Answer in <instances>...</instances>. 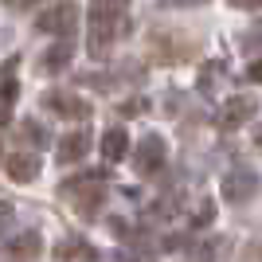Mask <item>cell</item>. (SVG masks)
<instances>
[{"mask_svg":"<svg viewBox=\"0 0 262 262\" xmlns=\"http://www.w3.org/2000/svg\"><path fill=\"white\" fill-rule=\"evenodd\" d=\"M114 32H118V4L114 0H94L90 4V51L102 55L114 43Z\"/></svg>","mask_w":262,"mask_h":262,"instance_id":"cell-1","label":"cell"},{"mask_svg":"<svg viewBox=\"0 0 262 262\" xmlns=\"http://www.w3.org/2000/svg\"><path fill=\"white\" fill-rule=\"evenodd\" d=\"M0 161H4V149H0Z\"/></svg>","mask_w":262,"mask_h":262,"instance_id":"cell-16","label":"cell"},{"mask_svg":"<svg viewBox=\"0 0 262 262\" xmlns=\"http://www.w3.org/2000/svg\"><path fill=\"white\" fill-rule=\"evenodd\" d=\"M67 63H71V47H67V43L51 47V51L43 55V71H63Z\"/></svg>","mask_w":262,"mask_h":262,"instance_id":"cell-11","label":"cell"},{"mask_svg":"<svg viewBox=\"0 0 262 262\" xmlns=\"http://www.w3.org/2000/svg\"><path fill=\"white\" fill-rule=\"evenodd\" d=\"M43 110L59 114V118H86V114H90L86 102L75 98V94H67V90H51V94H43Z\"/></svg>","mask_w":262,"mask_h":262,"instance_id":"cell-3","label":"cell"},{"mask_svg":"<svg viewBox=\"0 0 262 262\" xmlns=\"http://www.w3.org/2000/svg\"><path fill=\"white\" fill-rule=\"evenodd\" d=\"M39 251H43V243H39L35 231H24V235H16V239L4 247V254H8L12 262H28V258H35Z\"/></svg>","mask_w":262,"mask_h":262,"instance_id":"cell-6","label":"cell"},{"mask_svg":"<svg viewBox=\"0 0 262 262\" xmlns=\"http://www.w3.org/2000/svg\"><path fill=\"white\" fill-rule=\"evenodd\" d=\"M4 168H8V176L16 184H28V180L39 176V157L35 153H12L8 161H4Z\"/></svg>","mask_w":262,"mask_h":262,"instance_id":"cell-5","label":"cell"},{"mask_svg":"<svg viewBox=\"0 0 262 262\" xmlns=\"http://www.w3.org/2000/svg\"><path fill=\"white\" fill-rule=\"evenodd\" d=\"M254 145H258V149H262V125H258V133H254Z\"/></svg>","mask_w":262,"mask_h":262,"instance_id":"cell-15","label":"cell"},{"mask_svg":"<svg viewBox=\"0 0 262 262\" xmlns=\"http://www.w3.org/2000/svg\"><path fill=\"white\" fill-rule=\"evenodd\" d=\"M254 192H258V176L247 172V168H243V172H231L227 180H223V196H227L231 204H247Z\"/></svg>","mask_w":262,"mask_h":262,"instance_id":"cell-4","label":"cell"},{"mask_svg":"<svg viewBox=\"0 0 262 262\" xmlns=\"http://www.w3.org/2000/svg\"><path fill=\"white\" fill-rule=\"evenodd\" d=\"M102 153H106V161H121L125 157V129H110L102 137Z\"/></svg>","mask_w":262,"mask_h":262,"instance_id":"cell-10","label":"cell"},{"mask_svg":"<svg viewBox=\"0 0 262 262\" xmlns=\"http://www.w3.org/2000/svg\"><path fill=\"white\" fill-rule=\"evenodd\" d=\"M168 4H176V8H188V4H208V0H168Z\"/></svg>","mask_w":262,"mask_h":262,"instance_id":"cell-14","label":"cell"},{"mask_svg":"<svg viewBox=\"0 0 262 262\" xmlns=\"http://www.w3.org/2000/svg\"><path fill=\"white\" fill-rule=\"evenodd\" d=\"M254 98H235V102H227V110H223V125H243V121L254 114Z\"/></svg>","mask_w":262,"mask_h":262,"instance_id":"cell-9","label":"cell"},{"mask_svg":"<svg viewBox=\"0 0 262 262\" xmlns=\"http://www.w3.org/2000/svg\"><path fill=\"white\" fill-rule=\"evenodd\" d=\"M161 161H164V141L161 137H149V141L141 145V153H137V168H141V172H157Z\"/></svg>","mask_w":262,"mask_h":262,"instance_id":"cell-8","label":"cell"},{"mask_svg":"<svg viewBox=\"0 0 262 262\" xmlns=\"http://www.w3.org/2000/svg\"><path fill=\"white\" fill-rule=\"evenodd\" d=\"M0 121H4V114H0Z\"/></svg>","mask_w":262,"mask_h":262,"instance_id":"cell-17","label":"cell"},{"mask_svg":"<svg viewBox=\"0 0 262 262\" xmlns=\"http://www.w3.org/2000/svg\"><path fill=\"white\" fill-rule=\"evenodd\" d=\"M86 149H90V133H86V129L67 133L63 141H59V161H63V164H75V161H82V157H86Z\"/></svg>","mask_w":262,"mask_h":262,"instance_id":"cell-7","label":"cell"},{"mask_svg":"<svg viewBox=\"0 0 262 262\" xmlns=\"http://www.w3.org/2000/svg\"><path fill=\"white\" fill-rule=\"evenodd\" d=\"M231 8H247V12H254V8H262V0H231Z\"/></svg>","mask_w":262,"mask_h":262,"instance_id":"cell-12","label":"cell"},{"mask_svg":"<svg viewBox=\"0 0 262 262\" xmlns=\"http://www.w3.org/2000/svg\"><path fill=\"white\" fill-rule=\"evenodd\" d=\"M247 78H251V82H262V59H258V63H251V67H247Z\"/></svg>","mask_w":262,"mask_h":262,"instance_id":"cell-13","label":"cell"},{"mask_svg":"<svg viewBox=\"0 0 262 262\" xmlns=\"http://www.w3.org/2000/svg\"><path fill=\"white\" fill-rule=\"evenodd\" d=\"M78 28V8L71 0H59L39 16V32H51V35H75Z\"/></svg>","mask_w":262,"mask_h":262,"instance_id":"cell-2","label":"cell"}]
</instances>
